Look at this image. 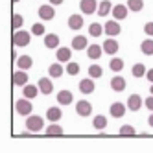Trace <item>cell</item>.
Wrapping results in <instances>:
<instances>
[{"mask_svg": "<svg viewBox=\"0 0 153 153\" xmlns=\"http://www.w3.org/2000/svg\"><path fill=\"white\" fill-rule=\"evenodd\" d=\"M30 33L24 30H17L15 33H13V46L17 48H22V46H28V42H30Z\"/></svg>", "mask_w": 153, "mask_h": 153, "instance_id": "cell-1", "label": "cell"}, {"mask_svg": "<svg viewBox=\"0 0 153 153\" xmlns=\"http://www.w3.org/2000/svg\"><path fill=\"white\" fill-rule=\"evenodd\" d=\"M26 127H28L30 131H41L42 127H45V120H42L41 116L31 114V116H28V120H26Z\"/></svg>", "mask_w": 153, "mask_h": 153, "instance_id": "cell-2", "label": "cell"}, {"mask_svg": "<svg viewBox=\"0 0 153 153\" xmlns=\"http://www.w3.org/2000/svg\"><path fill=\"white\" fill-rule=\"evenodd\" d=\"M79 9H81L83 15H92L94 11H98V2L96 0H81Z\"/></svg>", "mask_w": 153, "mask_h": 153, "instance_id": "cell-3", "label": "cell"}, {"mask_svg": "<svg viewBox=\"0 0 153 153\" xmlns=\"http://www.w3.org/2000/svg\"><path fill=\"white\" fill-rule=\"evenodd\" d=\"M31 107H33V105L28 102V98H26V100H17V103H15V109H17V113L20 116H28L31 113Z\"/></svg>", "mask_w": 153, "mask_h": 153, "instance_id": "cell-4", "label": "cell"}, {"mask_svg": "<svg viewBox=\"0 0 153 153\" xmlns=\"http://www.w3.org/2000/svg\"><path fill=\"white\" fill-rule=\"evenodd\" d=\"M76 113H78L79 116H91V113H92V105H91L89 102L81 100V102L76 103Z\"/></svg>", "mask_w": 153, "mask_h": 153, "instance_id": "cell-5", "label": "cell"}, {"mask_svg": "<svg viewBox=\"0 0 153 153\" xmlns=\"http://www.w3.org/2000/svg\"><path fill=\"white\" fill-rule=\"evenodd\" d=\"M39 17H41L42 20H52L53 17H56L53 4H50V6H41V7H39Z\"/></svg>", "mask_w": 153, "mask_h": 153, "instance_id": "cell-6", "label": "cell"}, {"mask_svg": "<svg viewBox=\"0 0 153 153\" xmlns=\"http://www.w3.org/2000/svg\"><path fill=\"white\" fill-rule=\"evenodd\" d=\"M120 31H122V28H120V24L116 22V19H114V20H109V22H105V33H107V35L116 37V35H120Z\"/></svg>", "mask_w": 153, "mask_h": 153, "instance_id": "cell-7", "label": "cell"}, {"mask_svg": "<svg viewBox=\"0 0 153 153\" xmlns=\"http://www.w3.org/2000/svg\"><path fill=\"white\" fill-rule=\"evenodd\" d=\"M127 11H129V7L127 6H124V4H118V6H113V17L116 19V20H124L126 17H127Z\"/></svg>", "mask_w": 153, "mask_h": 153, "instance_id": "cell-8", "label": "cell"}, {"mask_svg": "<svg viewBox=\"0 0 153 153\" xmlns=\"http://www.w3.org/2000/svg\"><path fill=\"white\" fill-rule=\"evenodd\" d=\"M103 53V46L102 45H91L87 46V56H89V59H100Z\"/></svg>", "mask_w": 153, "mask_h": 153, "instance_id": "cell-9", "label": "cell"}, {"mask_svg": "<svg viewBox=\"0 0 153 153\" xmlns=\"http://www.w3.org/2000/svg\"><path fill=\"white\" fill-rule=\"evenodd\" d=\"M94 89H96V85H94L92 78H87V79H81V81H79V91H81L83 94H92Z\"/></svg>", "mask_w": 153, "mask_h": 153, "instance_id": "cell-10", "label": "cell"}, {"mask_svg": "<svg viewBox=\"0 0 153 153\" xmlns=\"http://www.w3.org/2000/svg\"><path fill=\"white\" fill-rule=\"evenodd\" d=\"M111 89L114 92H122L126 89V79L122 78V76H114V78L111 79Z\"/></svg>", "mask_w": 153, "mask_h": 153, "instance_id": "cell-11", "label": "cell"}, {"mask_svg": "<svg viewBox=\"0 0 153 153\" xmlns=\"http://www.w3.org/2000/svg\"><path fill=\"white\" fill-rule=\"evenodd\" d=\"M26 83H28V76H26V72H24L22 68L13 74V85H17V87H24Z\"/></svg>", "mask_w": 153, "mask_h": 153, "instance_id": "cell-12", "label": "cell"}, {"mask_svg": "<svg viewBox=\"0 0 153 153\" xmlns=\"http://www.w3.org/2000/svg\"><path fill=\"white\" fill-rule=\"evenodd\" d=\"M81 26H83V17L81 15H72V17H68V28L70 30L78 31V30H81Z\"/></svg>", "mask_w": 153, "mask_h": 153, "instance_id": "cell-13", "label": "cell"}, {"mask_svg": "<svg viewBox=\"0 0 153 153\" xmlns=\"http://www.w3.org/2000/svg\"><path fill=\"white\" fill-rule=\"evenodd\" d=\"M124 114H126V105L120 103V102H114V103L111 105V116H114V118H122Z\"/></svg>", "mask_w": 153, "mask_h": 153, "instance_id": "cell-14", "label": "cell"}, {"mask_svg": "<svg viewBox=\"0 0 153 153\" xmlns=\"http://www.w3.org/2000/svg\"><path fill=\"white\" fill-rule=\"evenodd\" d=\"M127 107L131 109V111H138V109L142 107V98L138 94H131L129 100H127Z\"/></svg>", "mask_w": 153, "mask_h": 153, "instance_id": "cell-15", "label": "cell"}, {"mask_svg": "<svg viewBox=\"0 0 153 153\" xmlns=\"http://www.w3.org/2000/svg\"><path fill=\"white\" fill-rule=\"evenodd\" d=\"M39 89H41V92L42 94H52V91H53V83L50 81V79H46V78H41L39 79Z\"/></svg>", "mask_w": 153, "mask_h": 153, "instance_id": "cell-16", "label": "cell"}, {"mask_svg": "<svg viewBox=\"0 0 153 153\" xmlns=\"http://www.w3.org/2000/svg\"><path fill=\"white\" fill-rule=\"evenodd\" d=\"M72 100H74V96H72L70 91H59V94H57V102H59L61 105H70Z\"/></svg>", "mask_w": 153, "mask_h": 153, "instance_id": "cell-17", "label": "cell"}, {"mask_svg": "<svg viewBox=\"0 0 153 153\" xmlns=\"http://www.w3.org/2000/svg\"><path fill=\"white\" fill-rule=\"evenodd\" d=\"M39 91H41V89H39V85L35 87V85H28V83H26L22 92H24V98H28V100H33V98L39 94Z\"/></svg>", "mask_w": 153, "mask_h": 153, "instance_id": "cell-18", "label": "cell"}, {"mask_svg": "<svg viewBox=\"0 0 153 153\" xmlns=\"http://www.w3.org/2000/svg\"><path fill=\"white\" fill-rule=\"evenodd\" d=\"M102 46H103L105 53H111V56H114V53L118 52V42H116L114 39H107L105 45H102Z\"/></svg>", "mask_w": 153, "mask_h": 153, "instance_id": "cell-19", "label": "cell"}, {"mask_svg": "<svg viewBox=\"0 0 153 153\" xmlns=\"http://www.w3.org/2000/svg\"><path fill=\"white\" fill-rule=\"evenodd\" d=\"M87 46V37H83V35H78V37H74L72 39V48L74 50H85Z\"/></svg>", "mask_w": 153, "mask_h": 153, "instance_id": "cell-20", "label": "cell"}, {"mask_svg": "<svg viewBox=\"0 0 153 153\" xmlns=\"http://www.w3.org/2000/svg\"><path fill=\"white\" fill-rule=\"evenodd\" d=\"M111 11H113V4L109 2V0L100 2V7H98V15H100V17H107Z\"/></svg>", "mask_w": 153, "mask_h": 153, "instance_id": "cell-21", "label": "cell"}, {"mask_svg": "<svg viewBox=\"0 0 153 153\" xmlns=\"http://www.w3.org/2000/svg\"><path fill=\"white\" fill-rule=\"evenodd\" d=\"M46 137H63V127L53 122L52 126L46 127Z\"/></svg>", "mask_w": 153, "mask_h": 153, "instance_id": "cell-22", "label": "cell"}, {"mask_svg": "<svg viewBox=\"0 0 153 153\" xmlns=\"http://www.w3.org/2000/svg\"><path fill=\"white\" fill-rule=\"evenodd\" d=\"M45 46L46 48H57L59 46V37L56 33H48L45 37Z\"/></svg>", "mask_w": 153, "mask_h": 153, "instance_id": "cell-23", "label": "cell"}, {"mask_svg": "<svg viewBox=\"0 0 153 153\" xmlns=\"http://www.w3.org/2000/svg\"><path fill=\"white\" fill-rule=\"evenodd\" d=\"M70 56H72V52L68 50V48H57V52H56V57H57V61H61V63H65V61H70Z\"/></svg>", "mask_w": 153, "mask_h": 153, "instance_id": "cell-24", "label": "cell"}, {"mask_svg": "<svg viewBox=\"0 0 153 153\" xmlns=\"http://www.w3.org/2000/svg\"><path fill=\"white\" fill-rule=\"evenodd\" d=\"M46 118L50 120V122H57V120H61V109L59 107H50L46 111Z\"/></svg>", "mask_w": 153, "mask_h": 153, "instance_id": "cell-25", "label": "cell"}, {"mask_svg": "<svg viewBox=\"0 0 153 153\" xmlns=\"http://www.w3.org/2000/svg\"><path fill=\"white\" fill-rule=\"evenodd\" d=\"M17 65L22 70H28V68H31V65H33V59H31L30 56H20L19 59H17Z\"/></svg>", "mask_w": 153, "mask_h": 153, "instance_id": "cell-26", "label": "cell"}, {"mask_svg": "<svg viewBox=\"0 0 153 153\" xmlns=\"http://www.w3.org/2000/svg\"><path fill=\"white\" fill-rule=\"evenodd\" d=\"M63 67H61V63H53V65H50V68H48V74L52 76V78H61L63 76Z\"/></svg>", "mask_w": 153, "mask_h": 153, "instance_id": "cell-27", "label": "cell"}, {"mask_svg": "<svg viewBox=\"0 0 153 153\" xmlns=\"http://www.w3.org/2000/svg\"><path fill=\"white\" fill-rule=\"evenodd\" d=\"M109 68H111L113 72H122V68H124V61L120 59V57H113L111 63H109Z\"/></svg>", "mask_w": 153, "mask_h": 153, "instance_id": "cell-28", "label": "cell"}, {"mask_svg": "<svg viewBox=\"0 0 153 153\" xmlns=\"http://www.w3.org/2000/svg\"><path fill=\"white\" fill-rule=\"evenodd\" d=\"M140 50H142V53H146V56H153V41H151V39L142 41Z\"/></svg>", "mask_w": 153, "mask_h": 153, "instance_id": "cell-29", "label": "cell"}, {"mask_svg": "<svg viewBox=\"0 0 153 153\" xmlns=\"http://www.w3.org/2000/svg\"><path fill=\"white\" fill-rule=\"evenodd\" d=\"M92 126H94V129H105V127H107V118H105V116H102V114L94 116Z\"/></svg>", "mask_w": 153, "mask_h": 153, "instance_id": "cell-30", "label": "cell"}, {"mask_svg": "<svg viewBox=\"0 0 153 153\" xmlns=\"http://www.w3.org/2000/svg\"><path fill=\"white\" fill-rule=\"evenodd\" d=\"M22 24H24V19H22V15L15 13V15L11 17V28H13V31L20 30V28H22Z\"/></svg>", "mask_w": 153, "mask_h": 153, "instance_id": "cell-31", "label": "cell"}, {"mask_svg": "<svg viewBox=\"0 0 153 153\" xmlns=\"http://www.w3.org/2000/svg\"><path fill=\"white\" fill-rule=\"evenodd\" d=\"M127 7L131 9V11H142V7H144V2L142 0H127Z\"/></svg>", "mask_w": 153, "mask_h": 153, "instance_id": "cell-32", "label": "cell"}, {"mask_svg": "<svg viewBox=\"0 0 153 153\" xmlns=\"http://www.w3.org/2000/svg\"><path fill=\"white\" fill-rule=\"evenodd\" d=\"M131 72H133L135 78H142V76H146V72H148V70H146V67H144L142 63H137L135 67L131 68Z\"/></svg>", "mask_w": 153, "mask_h": 153, "instance_id": "cell-33", "label": "cell"}, {"mask_svg": "<svg viewBox=\"0 0 153 153\" xmlns=\"http://www.w3.org/2000/svg\"><path fill=\"white\" fill-rule=\"evenodd\" d=\"M102 31H103V26H102V24H98V22H94V24L89 26V33H91L92 37H100V35H102Z\"/></svg>", "mask_w": 153, "mask_h": 153, "instance_id": "cell-34", "label": "cell"}, {"mask_svg": "<svg viewBox=\"0 0 153 153\" xmlns=\"http://www.w3.org/2000/svg\"><path fill=\"white\" fill-rule=\"evenodd\" d=\"M102 74H103V70H102L100 65H92V67H89V76L91 78H102Z\"/></svg>", "mask_w": 153, "mask_h": 153, "instance_id": "cell-35", "label": "cell"}, {"mask_svg": "<svg viewBox=\"0 0 153 153\" xmlns=\"http://www.w3.org/2000/svg\"><path fill=\"white\" fill-rule=\"evenodd\" d=\"M118 133H120V137H135V135H137V133H135V129L131 127V126H122Z\"/></svg>", "mask_w": 153, "mask_h": 153, "instance_id": "cell-36", "label": "cell"}, {"mask_svg": "<svg viewBox=\"0 0 153 153\" xmlns=\"http://www.w3.org/2000/svg\"><path fill=\"white\" fill-rule=\"evenodd\" d=\"M67 72H68L70 76H78V74H79V65L74 63V61H68V65H67Z\"/></svg>", "mask_w": 153, "mask_h": 153, "instance_id": "cell-37", "label": "cell"}, {"mask_svg": "<svg viewBox=\"0 0 153 153\" xmlns=\"http://www.w3.org/2000/svg\"><path fill=\"white\" fill-rule=\"evenodd\" d=\"M31 33H33V35H42V33H45V26H42V24H33V26H31Z\"/></svg>", "mask_w": 153, "mask_h": 153, "instance_id": "cell-38", "label": "cell"}, {"mask_svg": "<svg viewBox=\"0 0 153 153\" xmlns=\"http://www.w3.org/2000/svg\"><path fill=\"white\" fill-rule=\"evenodd\" d=\"M144 31H146V35L153 37V22H148V24L144 26Z\"/></svg>", "mask_w": 153, "mask_h": 153, "instance_id": "cell-39", "label": "cell"}, {"mask_svg": "<svg viewBox=\"0 0 153 153\" xmlns=\"http://www.w3.org/2000/svg\"><path fill=\"white\" fill-rule=\"evenodd\" d=\"M144 105H146V107L149 109V111H153V94L146 98V102H144Z\"/></svg>", "mask_w": 153, "mask_h": 153, "instance_id": "cell-40", "label": "cell"}, {"mask_svg": "<svg viewBox=\"0 0 153 153\" xmlns=\"http://www.w3.org/2000/svg\"><path fill=\"white\" fill-rule=\"evenodd\" d=\"M146 78H148V81H151V83H153V68H149V70L146 72Z\"/></svg>", "mask_w": 153, "mask_h": 153, "instance_id": "cell-41", "label": "cell"}, {"mask_svg": "<svg viewBox=\"0 0 153 153\" xmlns=\"http://www.w3.org/2000/svg\"><path fill=\"white\" fill-rule=\"evenodd\" d=\"M48 2H50V4H53V6H61L65 0H48Z\"/></svg>", "mask_w": 153, "mask_h": 153, "instance_id": "cell-42", "label": "cell"}, {"mask_svg": "<svg viewBox=\"0 0 153 153\" xmlns=\"http://www.w3.org/2000/svg\"><path fill=\"white\" fill-rule=\"evenodd\" d=\"M148 124H149V126H151V127H153V114H151V116H149V118H148Z\"/></svg>", "mask_w": 153, "mask_h": 153, "instance_id": "cell-43", "label": "cell"}, {"mask_svg": "<svg viewBox=\"0 0 153 153\" xmlns=\"http://www.w3.org/2000/svg\"><path fill=\"white\" fill-rule=\"evenodd\" d=\"M149 92H151V94H153V85H151V89H149Z\"/></svg>", "mask_w": 153, "mask_h": 153, "instance_id": "cell-44", "label": "cell"}, {"mask_svg": "<svg viewBox=\"0 0 153 153\" xmlns=\"http://www.w3.org/2000/svg\"><path fill=\"white\" fill-rule=\"evenodd\" d=\"M11 2H15V4H17V2H20V0H11Z\"/></svg>", "mask_w": 153, "mask_h": 153, "instance_id": "cell-45", "label": "cell"}]
</instances>
